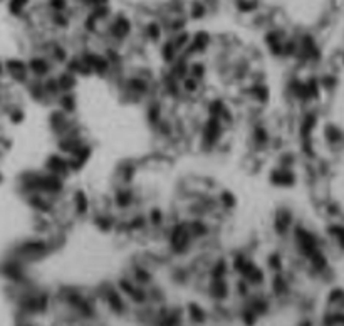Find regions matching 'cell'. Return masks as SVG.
I'll use <instances>...</instances> for the list:
<instances>
[{
	"label": "cell",
	"instance_id": "1",
	"mask_svg": "<svg viewBox=\"0 0 344 326\" xmlns=\"http://www.w3.org/2000/svg\"><path fill=\"white\" fill-rule=\"evenodd\" d=\"M44 170L52 173V175H57V177L62 178V180H67V178L72 175V170H70V166H69L67 157L61 155L59 151H55V153L47 157L45 163H44Z\"/></svg>",
	"mask_w": 344,
	"mask_h": 326
},
{
	"label": "cell",
	"instance_id": "2",
	"mask_svg": "<svg viewBox=\"0 0 344 326\" xmlns=\"http://www.w3.org/2000/svg\"><path fill=\"white\" fill-rule=\"evenodd\" d=\"M70 205L74 208L77 219H84L91 214V208H92V202H91L89 195H87L84 190H74L72 195H70Z\"/></svg>",
	"mask_w": 344,
	"mask_h": 326
},
{
	"label": "cell",
	"instance_id": "3",
	"mask_svg": "<svg viewBox=\"0 0 344 326\" xmlns=\"http://www.w3.org/2000/svg\"><path fill=\"white\" fill-rule=\"evenodd\" d=\"M294 173L290 168H284V166H275L272 172H270L269 175V180L272 185H275V187H290V185H294Z\"/></svg>",
	"mask_w": 344,
	"mask_h": 326
},
{
	"label": "cell",
	"instance_id": "4",
	"mask_svg": "<svg viewBox=\"0 0 344 326\" xmlns=\"http://www.w3.org/2000/svg\"><path fill=\"white\" fill-rule=\"evenodd\" d=\"M292 225V214L287 208H279L274 217V230L279 236H286Z\"/></svg>",
	"mask_w": 344,
	"mask_h": 326
},
{
	"label": "cell",
	"instance_id": "5",
	"mask_svg": "<svg viewBox=\"0 0 344 326\" xmlns=\"http://www.w3.org/2000/svg\"><path fill=\"white\" fill-rule=\"evenodd\" d=\"M55 79H57V84H59V87H61V93H72L79 83L77 76L69 72L67 69H62V71L55 72Z\"/></svg>",
	"mask_w": 344,
	"mask_h": 326
},
{
	"label": "cell",
	"instance_id": "6",
	"mask_svg": "<svg viewBox=\"0 0 344 326\" xmlns=\"http://www.w3.org/2000/svg\"><path fill=\"white\" fill-rule=\"evenodd\" d=\"M54 106L72 116V114L77 111V98H76L74 91H72V93H61V96L55 99Z\"/></svg>",
	"mask_w": 344,
	"mask_h": 326
},
{
	"label": "cell",
	"instance_id": "7",
	"mask_svg": "<svg viewBox=\"0 0 344 326\" xmlns=\"http://www.w3.org/2000/svg\"><path fill=\"white\" fill-rule=\"evenodd\" d=\"M217 198H218V205L225 210V212L233 210L235 205H237V198H235V195L230 192V190H222V192L217 195Z\"/></svg>",
	"mask_w": 344,
	"mask_h": 326
}]
</instances>
